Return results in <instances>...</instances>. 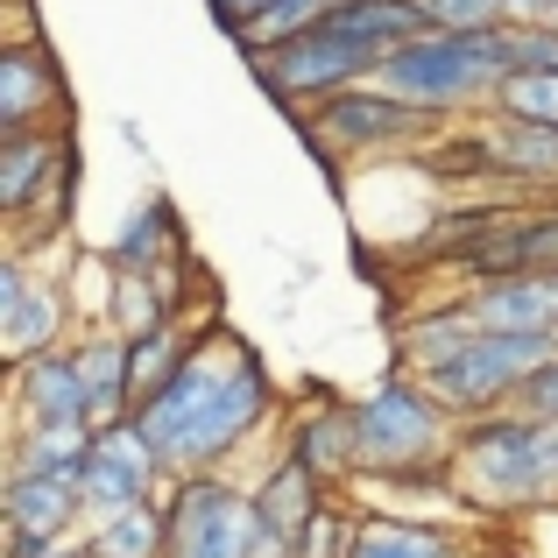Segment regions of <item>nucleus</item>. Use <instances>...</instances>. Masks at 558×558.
I'll return each mask as SVG.
<instances>
[{"label":"nucleus","mask_w":558,"mask_h":558,"mask_svg":"<svg viewBox=\"0 0 558 558\" xmlns=\"http://www.w3.org/2000/svg\"><path fill=\"white\" fill-rule=\"evenodd\" d=\"M78 156L71 128H36V135H0V213L8 227L57 184V170Z\"/></svg>","instance_id":"6ab92c4d"},{"label":"nucleus","mask_w":558,"mask_h":558,"mask_svg":"<svg viewBox=\"0 0 558 558\" xmlns=\"http://www.w3.org/2000/svg\"><path fill=\"white\" fill-rule=\"evenodd\" d=\"M276 410H283V389H276L262 347L233 326H213L205 347L191 354V368L156 403H142L135 424L178 481V474H233V460L276 424Z\"/></svg>","instance_id":"f257e3e1"},{"label":"nucleus","mask_w":558,"mask_h":558,"mask_svg":"<svg viewBox=\"0 0 558 558\" xmlns=\"http://www.w3.org/2000/svg\"><path fill=\"white\" fill-rule=\"evenodd\" d=\"M276 8H290V0H205V14H213L219 28H227V43H247L262 22H269Z\"/></svg>","instance_id":"bb28decb"},{"label":"nucleus","mask_w":558,"mask_h":558,"mask_svg":"<svg viewBox=\"0 0 558 558\" xmlns=\"http://www.w3.org/2000/svg\"><path fill=\"white\" fill-rule=\"evenodd\" d=\"M0 531L43 545H85V488L78 474H8L0 481Z\"/></svg>","instance_id":"4468645a"},{"label":"nucleus","mask_w":558,"mask_h":558,"mask_svg":"<svg viewBox=\"0 0 558 558\" xmlns=\"http://www.w3.org/2000/svg\"><path fill=\"white\" fill-rule=\"evenodd\" d=\"M99 432H14L8 474H85Z\"/></svg>","instance_id":"5701e85b"},{"label":"nucleus","mask_w":558,"mask_h":558,"mask_svg":"<svg viewBox=\"0 0 558 558\" xmlns=\"http://www.w3.org/2000/svg\"><path fill=\"white\" fill-rule=\"evenodd\" d=\"M283 460H298L318 488H361V432H354V403L332 389H304L283 410Z\"/></svg>","instance_id":"9d476101"},{"label":"nucleus","mask_w":558,"mask_h":558,"mask_svg":"<svg viewBox=\"0 0 558 558\" xmlns=\"http://www.w3.org/2000/svg\"><path fill=\"white\" fill-rule=\"evenodd\" d=\"M57 558H85V545H71V551H57Z\"/></svg>","instance_id":"7c9ffc66"},{"label":"nucleus","mask_w":558,"mask_h":558,"mask_svg":"<svg viewBox=\"0 0 558 558\" xmlns=\"http://www.w3.org/2000/svg\"><path fill=\"white\" fill-rule=\"evenodd\" d=\"M354 558H474L466 531L452 523H424V517H361V545Z\"/></svg>","instance_id":"412c9836"},{"label":"nucleus","mask_w":558,"mask_h":558,"mask_svg":"<svg viewBox=\"0 0 558 558\" xmlns=\"http://www.w3.org/2000/svg\"><path fill=\"white\" fill-rule=\"evenodd\" d=\"M85 368V403H93V432H113V424H135V389H128V340L113 326H85L71 340Z\"/></svg>","instance_id":"aec40b11"},{"label":"nucleus","mask_w":558,"mask_h":558,"mask_svg":"<svg viewBox=\"0 0 558 558\" xmlns=\"http://www.w3.org/2000/svg\"><path fill=\"white\" fill-rule=\"evenodd\" d=\"M432 14V28H502V8L495 0H417Z\"/></svg>","instance_id":"cd10ccee"},{"label":"nucleus","mask_w":558,"mask_h":558,"mask_svg":"<svg viewBox=\"0 0 558 558\" xmlns=\"http://www.w3.org/2000/svg\"><path fill=\"white\" fill-rule=\"evenodd\" d=\"M354 432H361V481H389V488H446L452 495L460 417H452L417 375L389 368L368 396H354Z\"/></svg>","instance_id":"7ed1b4c3"},{"label":"nucleus","mask_w":558,"mask_h":558,"mask_svg":"<svg viewBox=\"0 0 558 558\" xmlns=\"http://www.w3.org/2000/svg\"><path fill=\"white\" fill-rule=\"evenodd\" d=\"M509 78H517L509 71V28H432V36L403 43L375 85H389L403 107L432 113L438 128H460V121H488Z\"/></svg>","instance_id":"f03ea898"},{"label":"nucleus","mask_w":558,"mask_h":558,"mask_svg":"<svg viewBox=\"0 0 558 558\" xmlns=\"http://www.w3.org/2000/svg\"><path fill=\"white\" fill-rule=\"evenodd\" d=\"M523 410H531V417H545V424H558V361L531 381V389H523Z\"/></svg>","instance_id":"c756f323"},{"label":"nucleus","mask_w":558,"mask_h":558,"mask_svg":"<svg viewBox=\"0 0 558 558\" xmlns=\"http://www.w3.org/2000/svg\"><path fill=\"white\" fill-rule=\"evenodd\" d=\"M495 113L509 121H537V128H558V71H537V78H509Z\"/></svg>","instance_id":"393cba45"},{"label":"nucleus","mask_w":558,"mask_h":558,"mask_svg":"<svg viewBox=\"0 0 558 558\" xmlns=\"http://www.w3.org/2000/svg\"><path fill=\"white\" fill-rule=\"evenodd\" d=\"M502 8V28H537V22H558V0H495Z\"/></svg>","instance_id":"c85d7f7f"},{"label":"nucleus","mask_w":558,"mask_h":558,"mask_svg":"<svg viewBox=\"0 0 558 558\" xmlns=\"http://www.w3.org/2000/svg\"><path fill=\"white\" fill-rule=\"evenodd\" d=\"M509 71H517V78H537V71H558V22H537V28H509Z\"/></svg>","instance_id":"a878e982"},{"label":"nucleus","mask_w":558,"mask_h":558,"mask_svg":"<svg viewBox=\"0 0 558 558\" xmlns=\"http://www.w3.org/2000/svg\"><path fill=\"white\" fill-rule=\"evenodd\" d=\"M381 64H389L381 50L340 43V36H326V28H312V36L283 43V50L247 57L255 85L290 113V121H298V113H312V107H326V99H340V93H354V85H375Z\"/></svg>","instance_id":"0eeeda50"},{"label":"nucleus","mask_w":558,"mask_h":558,"mask_svg":"<svg viewBox=\"0 0 558 558\" xmlns=\"http://www.w3.org/2000/svg\"><path fill=\"white\" fill-rule=\"evenodd\" d=\"M85 551L93 558H170V509L142 502L128 517L99 523V531H85Z\"/></svg>","instance_id":"4be33fe9"},{"label":"nucleus","mask_w":558,"mask_h":558,"mask_svg":"<svg viewBox=\"0 0 558 558\" xmlns=\"http://www.w3.org/2000/svg\"><path fill=\"white\" fill-rule=\"evenodd\" d=\"M481 142H488L495 191H545V198H558V128L488 113V121H481Z\"/></svg>","instance_id":"a211bd4d"},{"label":"nucleus","mask_w":558,"mask_h":558,"mask_svg":"<svg viewBox=\"0 0 558 558\" xmlns=\"http://www.w3.org/2000/svg\"><path fill=\"white\" fill-rule=\"evenodd\" d=\"M452 502L474 517H531L558 502V466H551V432L531 410H495V417L460 424L452 446Z\"/></svg>","instance_id":"20e7f679"},{"label":"nucleus","mask_w":558,"mask_h":558,"mask_svg":"<svg viewBox=\"0 0 558 558\" xmlns=\"http://www.w3.org/2000/svg\"><path fill=\"white\" fill-rule=\"evenodd\" d=\"M107 269H113V276H184V269H191L184 213L170 205V191H149V198H142L135 213L113 227Z\"/></svg>","instance_id":"2eb2a0df"},{"label":"nucleus","mask_w":558,"mask_h":558,"mask_svg":"<svg viewBox=\"0 0 558 558\" xmlns=\"http://www.w3.org/2000/svg\"><path fill=\"white\" fill-rule=\"evenodd\" d=\"M71 128V78L43 36H14L0 50V135Z\"/></svg>","instance_id":"f8f14e48"},{"label":"nucleus","mask_w":558,"mask_h":558,"mask_svg":"<svg viewBox=\"0 0 558 558\" xmlns=\"http://www.w3.org/2000/svg\"><path fill=\"white\" fill-rule=\"evenodd\" d=\"M78 488H85V531H99V523L128 517V509H142V502H163L170 466L156 460L142 424H113V432L93 438V460H85Z\"/></svg>","instance_id":"1a4fd4ad"},{"label":"nucleus","mask_w":558,"mask_h":558,"mask_svg":"<svg viewBox=\"0 0 558 558\" xmlns=\"http://www.w3.org/2000/svg\"><path fill=\"white\" fill-rule=\"evenodd\" d=\"M14 432H93V403H85V368L71 347L36 354L14 368Z\"/></svg>","instance_id":"ddd939ff"},{"label":"nucleus","mask_w":558,"mask_h":558,"mask_svg":"<svg viewBox=\"0 0 558 558\" xmlns=\"http://www.w3.org/2000/svg\"><path fill=\"white\" fill-rule=\"evenodd\" d=\"M71 332V290L57 276H36L28 255L0 262V347H8V368L36 354H57Z\"/></svg>","instance_id":"9b49d317"},{"label":"nucleus","mask_w":558,"mask_h":558,"mask_svg":"<svg viewBox=\"0 0 558 558\" xmlns=\"http://www.w3.org/2000/svg\"><path fill=\"white\" fill-rule=\"evenodd\" d=\"M247 502H255V523L269 545L298 551V537L318 523V509L332 502V488H318L312 474H304L298 460H283V452H269V460L247 474Z\"/></svg>","instance_id":"dca6fc26"},{"label":"nucleus","mask_w":558,"mask_h":558,"mask_svg":"<svg viewBox=\"0 0 558 558\" xmlns=\"http://www.w3.org/2000/svg\"><path fill=\"white\" fill-rule=\"evenodd\" d=\"M488 558H517V551H488Z\"/></svg>","instance_id":"2f4dec72"},{"label":"nucleus","mask_w":558,"mask_h":558,"mask_svg":"<svg viewBox=\"0 0 558 558\" xmlns=\"http://www.w3.org/2000/svg\"><path fill=\"white\" fill-rule=\"evenodd\" d=\"M361 517H368V509L326 502V509H318V523L298 537V558H354V545H361Z\"/></svg>","instance_id":"b1692460"},{"label":"nucleus","mask_w":558,"mask_h":558,"mask_svg":"<svg viewBox=\"0 0 558 558\" xmlns=\"http://www.w3.org/2000/svg\"><path fill=\"white\" fill-rule=\"evenodd\" d=\"M558 361V340H531V332H488L474 326L446 361H432L417 381L452 410L460 424L495 417V410H517L523 389Z\"/></svg>","instance_id":"39448f33"},{"label":"nucleus","mask_w":558,"mask_h":558,"mask_svg":"<svg viewBox=\"0 0 558 558\" xmlns=\"http://www.w3.org/2000/svg\"><path fill=\"white\" fill-rule=\"evenodd\" d=\"M290 128H298L304 149L326 163V178H340V163H354V156H403V149H432V142L446 135L432 113L403 107L389 85H354V93L298 113Z\"/></svg>","instance_id":"423d86ee"},{"label":"nucleus","mask_w":558,"mask_h":558,"mask_svg":"<svg viewBox=\"0 0 558 558\" xmlns=\"http://www.w3.org/2000/svg\"><path fill=\"white\" fill-rule=\"evenodd\" d=\"M163 509H170V558H262L269 551L241 474H178Z\"/></svg>","instance_id":"6e6552de"},{"label":"nucleus","mask_w":558,"mask_h":558,"mask_svg":"<svg viewBox=\"0 0 558 558\" xmlns=\"http://www.w3.org/2000/svg\"><path fill=\"white\" fill-rule=\"evenodd\" d=\"M460 304H466V318H474V326H488V332H531V340H558V269L466 283Z\"/></svg>","instance_id":"f3484780"}]
</instances>
